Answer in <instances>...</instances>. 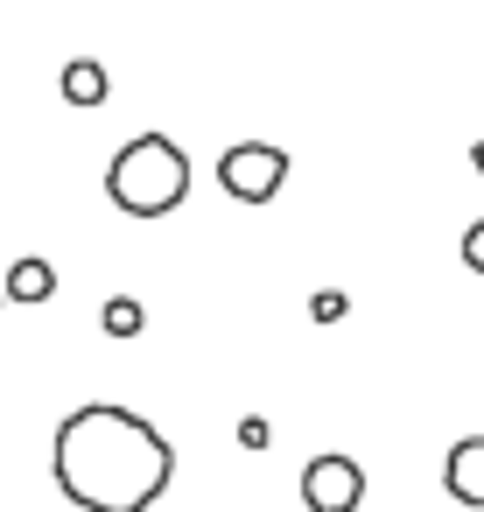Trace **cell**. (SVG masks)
I'll return each instance as SVG.
<instances>
[{
	"instance_id": "6da1fadb",
	"label": "cell",
	"mask_w": 484,
	"mask_h": 512,
	"mask_svg": "<svg viewBox=\"0 0 484 512\" xmlns=\"http://www.w3.org/2000/svg\"><path fill=\"white\" fill-rule=\"evenodd\" d=\"M50 477L78 512H155L176 484V442L148 414L92 400L64 414L50 442Z\"/></svg>"
},
{
	"instance_id": "7a4b0ae2",
	"label": "cell",
	"mask_w": 484,
	"mask_h": 512,
	"mask_svg": "<svg viewBox=\"0 0 484 512\" xmlns=\"http://www.w3.org/2000/svg\"><path fill=\"white\" fill-rule=\"evenodd\" d=\"M106 197L127 218H169L190 197V155L169 134H134L113 162H106Z\"/></svg>"
},
{
	"instance_id": "3957f363",
	"label": "cell",
	"mask_w": 484,
	"mask_h": 512,
	"mask_svg": "<svg viewBox=\"0 0 484 512\" xmlns=\"http://www.w3.org/2000/svg\"><path fill=\"white\" fill-rule=\"evenodd\" d=\"M218 183H225V197H239V204H267V197H281V183H288V148H274V141H232V148L218 155Z\"/></svg>"
},
{
	"instance_id": "277c9868",
	"label": "cell",
	"mask_w": 484,
	"mask_h": 512,
	"mask_svg": "<svg viewBox=\"0 0 484 512\" xmlns=\"http://www.w3.org/2000/svg\"><path fill=\"white\" fill-rule=\"evenodd\" d=\"M302 505H309V512H358V505H365V470H358V456H337V449L309 456V463H302Z\"/></svg>"
},
{
	"instance_id": "5b68a950",
	"label": "cell",
	"mask_w": 484,
	"mask_h": 512,
	"mask_svg": "<svg viewBox=\"0 0 484 512\" xmlns=\"http://www.w3.org/2000/svg\"><path fill=\"white\" fill-rule=\"evenodd\" d=\"M442 491H449L463 512H484V435H463V442L442 456Z\"/></svg>"
},
{
	"instance_id": "8992f818",
	"label": "cell",
	"mask_w": 484,
	"mask_h": 512,
	"mask_svg": "<svg viewBox=\"0 0 484 512\" xmlns=\"http://www.w3.org/2000/svg\"><path fill=\"white\" fill-rule=\"evenodd\" d=\"M57 92H64L71 106H106L113 85H106V64H99V57H71L64 78H57Z\"/></svg>"
},
{
	"instance_id": "52a82bcc",
	"label": "cell",
	"mask_w": 484,
	"mask_h": 512,
	"mask_svg": "<svg viewBox=\"0 0 484 512\" xmlns=\"http://www.w3.org/2000/svg\"><path fill=\"white\" fill-rule=\"evenodd\" d=\"M50 295H57V267L43 253H29V260L8 267V302H50Z\"/></svg>"
},
{
	"instance_id": "ba28073f",
	"label": "cell",
	"mask_w": 484,
	"mask_h": 512,
	"mask_svg": "<svg viewBox=\"0 0 484 512\" xmlns=\"http://www.w3.org/2000/svg\"><path fill=\"white\" fill-rule=\"evenodd\" d=\"M99 330H106V337H120V344H127V337H141V330H148V309H141V302H134V295H113V302H106V309H99Z\"/></svg>"
},
{
	"instance_id": "9c48e42d",
	"label": "cell",
	"mask_w": 484,
	"mask_h": 512,
	"mask_svg": "<svg viewBox=\"0 0 484 512\" xmlns=\"http://www.w3.org/2000/svg\"><path fill=\"white\" fill-rule=\"evenodd\" d=\"M344 309H351V295H344V288H316V295H309V316H316V323H337Z\"/></svg>"
},
{
	"instance_id": "30bf717a",
	"label": "cell",
	"mask_w": 484,
	"mask_h": 512,
	"mask_svg": "<svg viewBox=\"0 0 484 512\" xmlns=\"http://www.w3.org/2000/svg\"><path fill=\"white\" fill-rule=\"evenodd\" d=\"M456 253H463V267H470V274H484V218L463 232V246H456Z\"/></svg>"
},
{
	"instance_id": "8fae6325",
	"label": "cell",
	"mask_w": 484,
	"mask_h": 512,
	"mask_svg": "<svg viewBox=\"0 0 484 512\" xmlns=\"http://www.w3.org/2000/svg\"><path fill=\"white\" fill-rule=\"evenodd\" d=\"M267 435H274V428H267L260 414H246V421H239V442H246V449H267Z\"/></svg>"
},
{
	"instance_id": "7c38bea8",
	"label": "cell",
	"mask_w": 484,
	"mask_h": 512,
	"mask_svg": "<svg viewBox=\"0 0 484 512\" xmlns=\"http://www.w3.org/2000/svg\"><path fill=\"white\" fill-rule=\"evenodd\" d=\"M470 169H477V176H484V141H477V148H470Z\"/></svg>"
}]
</instances>
